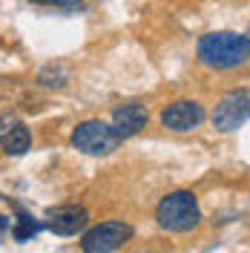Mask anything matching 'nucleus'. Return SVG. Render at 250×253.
I'll return each mask as SVG.
<instances>
[{
  "label": "nucleus",
  "instance_id": "obj_1",
  "mask_svg": "<svg viewBox=\"0 0 250 253\" xmlns=\"http://www.w3.org/2000/svg\"><path fill=\"white\" fill-rule=\"evenodd\" d=\"M250 38L242 32H210L199 41V61L210 69H233L248 63Z\"/></svg>",
  "mask_w": 250,
  "mask_h": 253
},
{
  "label": "nucleus",
  "instance_id": "obj_2",
  "mask_svg": "<svg viewBox=\"0 0 250 253\" xmlns=\"http://www.w3.org/2000/svg\"><path fill=\"white\" fill-rule=\"evenodd\" d=\"M156 221L161 230L170 233H187L202 221V210L199 202L190 190H175L170 196H164L156 207Z\"/></svg>",
  "mask_w": 250,
  "mask_h": 253
},
{
  "label": "nucleus",
  "instance_id": "obj_3",
  "mask_svg": "<svg viewBox=\"0 0 250 253\" xmlns=\"http://www.w3.org/2000/svg\"><path fill=\"white\" fill-rule=\"evenodd\" d=\"M121 135L115 132V126L107 124V121H81L75 129H72V144L75 150L86 153V156H110L121 147Z\"/></svg>",
  "mask_w": 250,
  "mask_h": 253
},
{
  "label": "nucleus",
  "instance_id": "obj_4",
  "mask_svg": "<svg viewBox=\"0 0 250 253\" xmlns=\"http://www.w3.org/2000/svg\"><path fill=\"white\" fill-rule=\"evenodd\" d=\"M132 227L124 221H104L95 224L92 230H86L81 239L83 253H115L118 248H124V242H129Z\"/></svg>",
  "mask_w": 250,
  "mask_h": 253
},
{
  "label": "nucleus",
  "instance_id": "obj_5",
  "mask_svg": "<svg viewBox=\"0 0 250 253\" xmlns=\"http://www.w3.org/2000/svg\"><path fill=\"white\" fill-rule=\"evenodd\" d=\"M248 115H250V92L248 86H239V89H230L219 101V107L213 112V124L219 126L221 132H233V129L248 124Z\"/></svg>",
  "mask_w": 250,
  "mask_h": 253
},
{
  "label": "nucleus",
  "instance_id": "obj_6",
  "mask_svg": "<svg viewBox=\"0 0 250 253\" xmlns=\"http://www.w3.org/2000/svg\"><path fill=\"white\" fill-rule=\"evenodd\" d=\"M204 121V107L199 101H175L161 112V124L172 132H190Z\"/></svg>",
  "mask_w": 250,
  "mask_h": 253
},
{
  "label": "nucleus",
  "instance_id": "obj_7",
  "mask_svg": "<svg viewBox=\"0 0 250 253\" xmlns=\"http://www.w3.org/2000/svg\"><path fill=\"white\" fill-rule=\"evenodd\" d=\"M89 213L78 205H61L55 210H49V230L58 236H75L78 230L86 227Z\"/></svg>",
  "mask_w": 250,
  "mask_h": 253
},
{
  "label": "nucleus",
  "instance_id": "obj_8",
  "mask_svg": "<svg viewBox=\"0 0 250 253\" xmlns=\"http://www.w3.org/2000/svg\"><path fill=\"white\" fill-rule=\"evenodd\" d=\"M147 121H150V115H147V110L141 104H121L112 112V126H115V132L121 138H129V135L141 132L147 126Z\"/></svg>",
  "mask_w": 250,
  "mask_h": 253
},
{
  "label": "nucleus",
  "instance_id": "obj_9",
  "mask_svg": "<svg viewBox=\"0 0 250 253\" xmlns=\"http://www.w3.org/2000/svg\"><path fill=\"white\" fill-rule=\"evenodd\" d=\"M0 147H3L9 156H23V153L32 147L29 126L20 124V121H12V126L0 129Z\"/></svg>",
  "mask_w": 250,
  "mask_h": 253
},
{
  "label": "nucleus",
  "instance_id": "obj_10",
  "mask_svg": "<svg viewBox=\"0 0 250 253\" xmlns=\"http://www.w3.org/2000/svg\"><path fill=\"white\" fill-rule=\"evenodd\" d=\"M9 230H12V236H15L17 242H29V239L35 236L38 230H41V221L32 219L29 213H23V210L17 207V221L9 227Z\"/></svg>",
  "mask_w": 250,
  "mask_h": 253
},
{
  "label": "nucleus",
  "instance_id": "obj_11",
  "mask_svg": "<svg viewBox=\"0 0 250 253\" xmlns=\"http://www.w3.org/2000/svg\"><path fill=\"white\" fill-rule=\"evenodd\" d=\"M32 3H43V6H63V9H69V6H83L81 0H32Z\"/></svg>",
  "mask_w": 250,
  "mask_h": 253
},
{
  "label": "nucleus",
  "instance_id": "obj_12",
  "mask_svg": "<svg viewBox=\"0 0 250 253\" xmlns=\"http://www.w3.org/2000/svg\"><path fill=\"white\" fill-rule=\"evenodd\" d=\"M9 227H12V224H9V219H6V216L0 213V239H3L6 233H9Z\"/></svg>",
  "mask_w": 250,
  "mask_h": 253
}]
</instances>
